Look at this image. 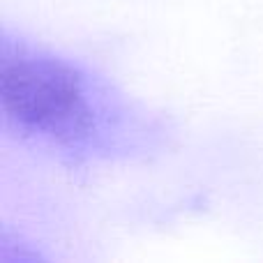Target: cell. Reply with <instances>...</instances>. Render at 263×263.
<instances>
[{
  "mask_svg": "<svg viewBox=\"0 0 263 263\" xmlns=\"http://www.w3.org/2000/svg\"><path fill=\"white\" fill-rule=\"evenodd\" d=\"M0 109L23 143L72 162L127 155L141 139L139 116L114 86L9 30L0 44Z\"/></svg>",
  "mask_w": 263,
  "mask_h": 263,
  "instance_id": "6da1fadb",
  "label": "cell"
}]
</instances>
